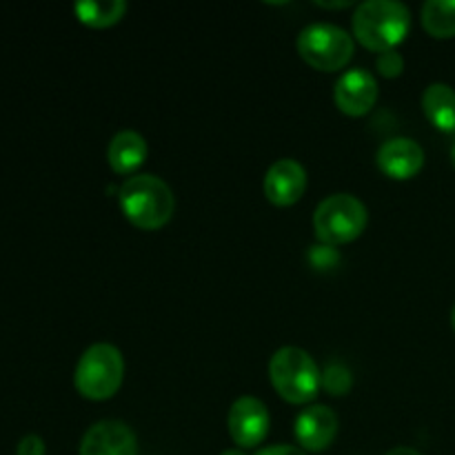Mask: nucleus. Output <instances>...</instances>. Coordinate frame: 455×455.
I'll return each mask as SVG.
<instances>
[{"instance_id": "18", "label": "nucleus", "mask_w": 455, "mask_h": 455, "mask_svg": "<svg viewBox=\"0 0 455 455\" xmlns=\"http://www.w3.org/2000/svg\"><path fill=\"white\" fill-rule=\"evenodd\" d=\"M376 69L380 71V76H385V78H398L404 71V58L400 56V52H395V49L378 53Z\"/></svg>"}, {"instance_id": "6", "label": "nucleus", "mask_w": 455, "mask_h": 455, "mask_svg": "<svg viewBox=\"0 0 455 455\" xmlns=\"http://www.w3.org/2000/svg\"><path fill=\"white\" fill-rule=\"evenodd\" d=\"M298 56L318 71H340L354 58V38L342 27L315 22L305 27L296 40Z\"/></svg>"}, {"instance_id": "23", "label": "nucleus", "mask_w": 455, "mask_h": 455, "mask_svg": "<svg viewBox=\"0 0 455 455\" xmlns=\"http://www.w3.org/2000/svg\"><path fill=\"white\" fill-rule=\"evenodd\" d=\"M220 455H247L243 451V449H227V451H222Z\"/></svg>"}, {"instance_id": "1", "label": "nucleus", "mask_w": 455, "mask_h": 455, "mask_svg": "<svg viewBox=\"0 0 455 455\" xmlns=\"http://www.w3.org/2000/svg\"><path fill=\"white\" fill-rule=\"evenodd\" d=\"M120 212L140 231H158L173 218L176 196L172 187L151 173L127 178L118 194Z\"/></svg>"}, {"instance_id": "9", "label": "nucleus", "mask_w": 455, "mask_h": 455, "mask_svg": "<svg viewBox=\"0 0 455 455\" xmlns=\"http://www.w3.org/2000/svg\"><path fill=\"white\" fill-rule=\"evenodd\" d=\"M78 455H138L136 434L120 420H100L83 435Z\"/></svg>"}, {"instance_id": "13", "label": "nucleus", "mask_w": 455, "mask_h": 455, "mask_svg": "<svg viewBox=\"0 0 455 455\" xmlns=\"http://www.w3.org/2000/svg\"><path fill=\"white\" fill-rule=\"evenodd\" d=\"M147 154V140L138 132H118L109 142L107 149V163L114 169L118 176H136L138 169L145 164Z\"/></svg>"}, {"instance_id": "4", "label": "nucleus", "mask_w": 455, "mask_h": 455, "mask_svg": "<svg viewBox=\"0 0 455 455\" xmlns=\"http://www.w3.org/2000/svg\"><path fill=\"white\" fill-rule=\"evenodd\" d=\"M124 380V358L109 342L92 345L76 364L74 385L83 398L102 403L118 394Z\"/></svg>"}, {"instance_id": "5", "label": "nucleus", "mask_w": 455, "mask_h": 455, "mask_svg": "<svg viewBox=\"0 0 455 455\" xmlns=\"http://www.w3.org/2000/svg\"><path fill=\"white\" fill-rule=\"evenodd\" d=\"M369 213L360 198L351 194H333L324 198L314 212V234L320 244L342 247L363 235Z\"/></svg>"}, {"instance_id": "25", "label": "nucleus", "mask_w": 455, "mask_h": 455, "mask_svg": "<svg viewBox=\"0 0 455 455\" xmlns=\"http://www.w3.org/2000/svg\"><path fill=\"white\" fill-rule=\"evenodd\" d=\"M451 324H453V331H455V305H453V311H451Z\"/></svg>"}, {"instance_id": "7", "label": "nucleus", "mask_w": 455, "mask_h": 455, "mask_svg": "<svg viewBox=\"0 0 455 455\" xmlns=\"http://www.w3.org/2000/svg\"><path fill=\"white\" fill-rule=\"evenodd\" d=\"M269 411L265 403H260L253 395H243L235 400L227 416V429L231 440L240 449H253L267 438L269 434Z\"/></svg>"}, {"instance_id": "19", "label": "nucleus", "mask_w": 455, "mask_h": 455, "mask_svg": "<svg viewBox=\"0 0 455 455\" xmlns=\"http://www.w3.org/2000/svg\"><path fill=\"white\" fill-rule=\"evenodd\" d=\"M44 440L40 438V435H25V438L18 443V449H16V455H44Z\"/></svg>"}, {"instance_id": "15", "label": "nucleus", "mask_w": 455, "mask_h": 455, "mask_svg": "<svg viewBox=\"0 0 455 455\" xmlns=\"http://www.w3.org/2000/svg\"><path fill=\"white\" fill-rule=\"evenodd\" d=\"M74 12L83 25L92 27V29H107L123 20L127 13V3L124 0H107V3L83 0L76 4Z\"/></svg>"}, {"instance_id": "2", "label": "nucleus", "mask_w": 455, "mask_h": 455, "mask_svg": "<svg viewBox=\"0 0 455 455\" xmlns=\"http://www.w3.org/2000/svg\"><path fill=\"white\" fill-rule=\"evenodd\" d=\"M354 36L363 47L382 53L391 52L407 38L411 13L398 0H367L358 4L351 18Z\"/></svg>"}, {"instance_id": "24", "label": "nucleus", "mask_w": 455, "mask_h": 455, "mask_svg": "<svg viewBox=\"0 0 455 455\" xmlns=\"http://www.w3.org/2000/svg\"><path fill=\"white\" fill-rule=\"evenodd\" d=\"M449 156H451V164H453V169H455V142H453V147H451V154H449Z\"/></svg>"}, {"instance_id": "16", "label": "nucleus", "mask_w": 455, "mask_h": 455, "mask_svg": "<svg viewBox=\"0 0 455 455\" xmlns=\"http://www.w3.org/2000/svg\"><path fill=\"white\" fill-rule=\"evenodd\" d=\"M420 20L431 38H455V0H429L422 7Z\"/></svg>"}, {"instance_id": "20", "label": "nucleus", "mask_w": 455, "mask_h": 455, "mask_svg": "<svg viewBox=\"0 0 455 455\" xmlns=\"http://www.w3.org/2000/svg\"><path fill=\"white\" fill-rule=\"evenodd\" d=\"M256 455H307L300 447H293V444H274V447H267Z\"/></svg>"}, {"instance_id": "11", "label": "nucleus", "mask_w": 455, "mask_h": 455, "mask_svg": "<svg viewBox=\"0 0 455 455\" xmlns=\"http://www.w3.org/2000/svg\"><path fill=\"white\" fill-rule=\"evenodd\" d=\"M298 444L302 451L320 453L331 447L338 435V416L324 404H314L305 411L298 413L296 425H293Z\"/></svg>"}, {"instance_id": "22", "label": "nucleus", "mask_w": 455, "mask_h": 455, "mask_svg": "<svg viewBox=\"0 0 455 455\" xmlns=\"http://www.w3.org/2000/svg\"><path fill=\"white\" fill-rule=\"evenodd\" d=\"M315 4H320V7H327V9H338V7H349L351 3H315Z\"/></svg>"}, {"instance_id": "21", "label": "nucleus", "mask_w": 455, "mask_h": 455, "mask_svg": "<svg viewBox=\"0 0 455 455\" xmlns=\"http://www.w3.org/2000/svg\"><path fill=\"white\" fill-rule=\"evenodd\" d=\"M385 455H422V453H418L416 449H411V447H395V449H391V451L385 453Z\"/></svg>"}, {"instance_id": "10", "label": "nucleus", "mask_w": 455, "mask_h": 455, "mask_svg": "<svg viewBox=\"0 0 455 455\" xmlns=\"http://www.w3.org/2000/svg\"><path fill=\"white\" fill-rule=\"evenodd\" d=\"M265 196L275 207H291L305 196L307 172L298 160H275L265 173Z\"/></svg>"}, {"instance_id": "14", "label": "nucleus", "mask_w": 455, "mask_h": 455, "mask_svg": "<svg viewBox=\"0 0 455 455\" xmlns=\"http://www.w3.org/2000/svg\"><path fill=\"white\" fill-rule=\"evenodd\" d=\"M422 111L438 132L455 133V89L451 84H429L422 93Z\"/></svg>"}, {"instance_id": "8", "label": "nucleus", "mask_w": 455, "mask_h": 455, "mask_svg": "<svg viewBox=\"0 0 455 455\" xmlns=\"http://www.w3.org/2000/svg\"><path fill=\"white\" fill-rule=\"evenodd\" d=\"M333 100L338 109L351 118L367 116L376 107L378 80L373 78L371 71L363 67L345 71L333 87Z\"/></svg>"}, {"instance_id": "3", "label": "nucleus", "mask_w": 455, "mask_h": 455, "mask_svg": "<svg viewBox=\"0 0 455 455\" xmlns=\"http://www.w3.org/2000/svg\"><path fill=\"white\" fill-rule=\"evenodd\" d=\"M269 378L274 389L289 404H307L318 395L323 387L315 360L300 347H283L271 355Z\"/></svg>"}, {"instance_id": "12", "label": "nucleus", "mask_w": 455, "mask_h": 455, "mask_svg": "<svg viewBox=\"0 0 455 455\" xmlns=\"http://www.w3.org/2000/svg\"><path fill=\"white\" fill-rule=\"evenodd\" d=\"M376 163L391 180H409L425 167V151L411 138H391L378 149Z\"/></svg>"}, {"instance_id": "17", "label": "nucleus", "mask_w": 455, "mask_h": 455, "mask_svg": "<svg viewBox=\"0 0 455 455\" xmlns=\"http://www.w3.org/2000/svg\"><path fill=\"white\" fill-rule=\"evenodd\" d=\"M351 385H354V376L345 364H329L323 371V387L327 389V394L347 395L351 391Z\"/></svg>"}]
</instances>
